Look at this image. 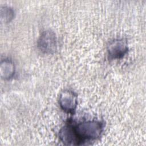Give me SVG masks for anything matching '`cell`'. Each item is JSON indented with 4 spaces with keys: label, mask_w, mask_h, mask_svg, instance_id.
Listing matches in <instances>:
<instances>
[{
    "label": "cell",
    "mask_w": 146,
    "mask_h": 146,
    "mask_svg": "<svg viewBox=\"0 0 146 146\" xmlns=\"http://www.w3.org/2000/svg\"><path fill=\"white\" fill-rule=\"evenodd\" d=\"M102 124L96 120H90L79 123L74 128L79 139H95L102 132Z\"/></svg>",
    "instance_id": "obj_1"
},
{
    "label": "cell",
    "mask_w": 146,
    "mask_h": 146,
    "mask_svg": "<svg viewBox=\"0 0 146 146\" xmlns=\"http://www.w3.org/2000/svg\"><path fill=\"white\" fill-rule=\"evenodd\" d=\"M38 47L44 53L51 54L56 50L57 42L55 34L50 30L43 31L38 42Z\"/></svg>",
    "instance_id": "obj_2"
},
{
    "label": "cell",
    "mask_w": 146,
    "mask_h": 146,
    "mask_svg": "<svg viewBox=\"0 0 146 146\" xmlns=\"http://www.w3.org/2000/svg\"><path fill=\"white\" fill-rule=\"evenodd\" d=\"M127 50V43L124 39H115L108 46V53L111 59H119L123 57Z\"/></svg>",
    "instance_id": "obj_3"
},
{
    "label": "cell",
    "mask_w": 146,
    "mask_h": 146,
    "mask_svg": "<svg viewBox=\"0 0 146 146\" xmlns=\"http://www.w3.org/2000/svg\"><path fill=\"white\" fill-rule=\"evenodd\" d=\"M59 104L64 111L72 112L77 105V97L71 91H63L59 97Z\"/></svg>",
    "instance_id": "obj_4"
},
{
    "label": "cell",
    "mask_w": 146,
    "mask_h": 146,
    "mask_svg": "<svg viewBox=\"0 0 146 146\" xmlns=\"http://www.w3.org/2000/svg\"><path fill=\"white\" fill-rule=\"evenodd\" d=\"M59 137L64 143L69 145L78 144L80 140L74 128L70 125L64 126L60 129Z\"/></svg>",
    "instance_id": "obj_5"
},
{
    "label": "cell",
    "mask_w": 146,
    "mask_h": 146,
    "mask_svg": "<svg viewBox=\"0 0 146 146\" xmlns=\"http://www.w3.org/2000/svg\"><path fill=\"white\" fill-rule=\"evenodd\" d=\"M14 72V64L11 60L5 59L1 62L0 65V74L2 78L5 79H10L13 76Z\"/></svg>",
    "instance_id": "obj_6"
},
{
    "label": "cell",
    "mask_w": 146,
    "mask_h": 146,
    "mask_svg": "<svg viewBox=\"0 0 146 146\" xmlns=\"http://www.w3.org/2000/svg\"><path fill=\"white\" fill-rule=\"evenodd\" d=\"M14 17L13 10L8 7H4L1 9V21L5 22H10Z\"/></svg>",
    "instance_id": "obj_7"
}]
</instances>
